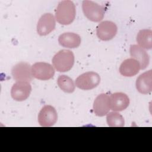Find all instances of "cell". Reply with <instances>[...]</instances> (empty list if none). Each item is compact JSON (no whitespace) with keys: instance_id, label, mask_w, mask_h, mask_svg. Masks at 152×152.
Here are the masks:
<instances>
[{"instance_id":"obj_16","label":"cell","mask_w":152,"mask_h":152,"mask_svg":"<svg viewBox=\"0 0 152 152\" xmlns=\"http://www.w3.org/2000/svg\"><path fill=\"white\" fill-rule=\"evenodd\" d=\"M80 36L74 33L67 32L61 34L58 38V42L63 47L67 48H77L81 43Z\"/></svg>"},{"instance_id":"obj_6","label":"cell","mask_w":152,"mask_h":152,"mask_svg":"<svg viewBox=\"0 0 152 152\" xmlns=\"http://www.w3.org/2000/svg\"><path fill=\"white\" fill-rule=\"evenodd\" d=\"M13 78L17 81L30 82L33 79L31 66L27 62H21L15 64L11 69Z\"/></svg>"},{"instance_id":"obj_9","label":"cell","mask_w":152,"mask_h":152,"mask_svg":"<svg viewBox=\"0 0 152 152\" xmlns=\"http://www.w3.org/2000/svg\"><path fill=\"white\" fill-rule=\"evenodd\" d=\"M118 28L115 23L110 21L101 22L97 27L96 33L99 39L103 41L112 39L116 34Z\"/></svg>"},{"instance_id":"obj_15","label":"cell","mask_w":152,"mask_h":152,"mask_svg":"<svg viewBox=\"0 0 152 152\" xmlns=\"http://www.w3.org/2000/svg\"><path fill=\"white\" fill-rule=\"evenodd\" d=\"M140 69L139 62L133 58L124 60L120 65L119 72L125 77H133L138 74Z\"/></svg>"},{"instance_id":"obj_5","label":"cell","mask_w":152,"mask_h":152,"mask_svg":"<svg viewBox=\"0 0 152 152\" xmlns=\"http://www.w3.org/2000/svg\"><path fill=\"white\" fill-rule=\"evenodd\" d=\"M31 73L34 78L40 80H48L51 79L55 74V69L50 64L39 62L31 66Z\"/></svg>"},{"instance_id":"obj_8","label":"cell","mask_w":152,"mask_h":152,"mask_svg":"<svg viewBox=\"0 0 152 152\" xmlns=\"http://www.w3.org/2000/svg\"><path fill=\"white\" fill-rule=\"evenodd\" d=\"M31 91V86L27 81H17L14 83L11 90L12 98L18 102L26 100Z\"/></svg>"},{"instance_id":"obj_7","label":"cell","mask_w":152,"mask_h":152,"mask_svg":"<svg viewBox=\"0 0 152 152\" xmlns=\"http://www.w3.org/2000/svg\"><path fill=\"white\" fill-rule=\"evenodd\" d=\"M58 120V114L56 109L50 105L43 106L38 115V122L42 126H52Z\"/></svg>"},{"instance_id":"obj_18","label":"cell","mask_w":152,"mask_h":152,"mask_svg":"<svg viewBox=\"0 0 152 152\" xmlns=\"http://www.w3.org/2000/svg\"><path fill=\"white\" fill-rule=\"evenodd\" d=\"M57 84L59 88L65 93H71L75 90V86L73 80L67 75H62L59 76Z\"/></svg>"},{"instance_id":"obj_17","label":"cell","mask_w":152,"mask_h":152,"mask_svg":"<svg viewBox=\"0 0 152 152\" xmlns=\"http://www.w3.org/2000/svg\"><path fill=\"white\" fill-rule=\"evenodd\" d=\"M137 42L141 48L151 49L152 48V31L150 29L140 30L137 35Z\"/></svg>"},{"instance_id":"obj_13","label":"cell","mask_w":152,"mask_h":152,"mask_svg":"<svg viewBox=\"0 0 152 152\" xmlns=\"http://www.w3.org/2000/svg\"><path fill=\"white\" fill-rule=\"evenodd\" d=\"M136 88L138 92L143 94L151 93L152 90V72L151 70L141 74L136 80Z\"/></svg>"},{"instance_id":"obj_10","label":"cell","mask_w":152,"mask_h":152,"mask_svg":"<svg viewBox=\"0 0 152 152\" xmlns=\"http://www.w3.org/2000/svg\"><path fill=\"white\" fill-rule=\"evenodd\" d=\"M56 22L51 13H46L41 16L37 24V32L40 36H46L55 28Z\"/></svg>"},{"instance_id":"obj_19","label":"cell","mask_w":152,"mask_h":152,"mask_svg":"<svg viewBox=\"0 0 152 152\" xmlns=\"http://www.w3.org/2000/svg\"><path fill=\"white\" fill-rule=\"evenodd\" d=\"M106 121L107 125L111 127H122L125 124V120L122 115L115 111L107 113Z\"/></svg>"},{"instance_id":"obj_12","label":"cell","mask_w":152,"mask_h":152,"mask_svg":"<svg viewBox=\"0 0 152 152\" xmlns=\"http://www.w3.org/2000/svg\"><path fill=\"white\" fill-rule=\"evenodd\" d=\"M110 109L109 96L105 93L98 95L93 103V111L96 115L103 116L109 113Z\"/></svg>"},{"instance_id":"obj_11","label":"cell","mask_w":152,"mask_h":152,"mask_svg":"<svg viewBox=\"0 0 152 152\" xmlns=\"http://www.w3.org/2000/svg\"><path fill=\"white\" fill-rule=\"evenodd\" d=\"M109 104L110 110L115 112L122 111L129 106V99L125 93H114L109 97Z\"/></svg>"},{"instance_id":"obj_1","label":"cell","mask_w":152,"mask_h":152,"mask_svg":"<svg viewBox=\"0 0 152 152\" xmlns=\"http://www.w3.org/2000/svg\"><path fill=\"white\" fill-rule=\"evenodd\" d=\"M76 10L74 2L66 0L61 1L55 11V20L62 25L71 24L75 18Z\"/></svg>"},{"instance_id":"obj_3","label":"cell","mask_w":152,"mask_h":152,"mask_svg":"<svg viewBox=\"0 0 152 152\" xmlns=\"http://www.w3.org/2000/svg\"><path fill=\"white\" fill-rule=\"evenodd\" d=\"M82 8L84 15L91 21L99 22L104 18L103 7L96 2L91 1H84Z\"/></svg>"},{"instance_id":"obj_14","label":"cell","mask_w":152,"mask_h":152,"mask_svg":"<svg viewBox=\"0 0 152 152\" xmlns=\"http://www.w3.org/2000/svg\"><path fill=\"white\" fill-rule=\"evenodd\" d=\"M130 55L132 58L137 61L140 65V69H144L149 64L150 56L147 52L137 45L130 46Z\"/></svg>"},{"instance_id":"obj_2","label":"cell","mask_w":152,"mask_h":152,"mask_svg":"<svg viewBox=\"0 0 152 152\" xmlns=\"http://www.w3.org/2000/svg\"><path fill=\"white\" fill-rule=\"evenodd\" d=\"M74 64V55L72 51L67 49L59 50L52 58L54 68L60 72L69 71Z\"/></svg>"},{"instance_id":"obj_4","label":"cell","mask_w":152,"mask_h":152,"mask_svg":"<svg viewBox=\"0 0 152 152\" xmlns=\"http://www.w3.org/2000/svg\"><path fill=\"white\" fill-rule=\"evenodd\" d=\"M100 82V75L93 71L81 74L75 80V86L80 89L89 90L96 87Z\"/></svg>"}]
</instances>
